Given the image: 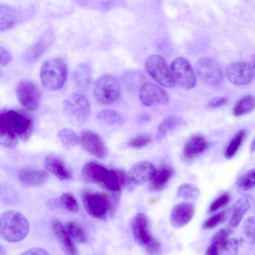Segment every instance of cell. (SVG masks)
Here are the masks:
<instances>
[{
  "label": "cell",
  "instance_id": "cell-1",
  "mask_svg": "<svg viewBox=\"0 0 255 255\" xmlns=\"http://www.w3.org/2000/svg\"><path fill=\"white\" fill-rule=\"evenodd\" d=\"M34 123L25 112L12 109H0V145L13 149L18 139L27 140L31 136Z\"/></svg>",
  "mask_w": 255,
  "mask_h": 255
},
{
  "label": "cell",
  "instance_id": "cell-2",
  "mask_svg": "<svg viewBox=\"0 0 255 255\" xmlns=\"http://www.w3.org/2000/svg\"><path fill=\"white\" fill-rule=\"evenodd\" d=\"M119 195H108L90 190L82 191L81 198L84 209L91 216L106 221L110 214L116 210L118 203Z\"/></svg>",
  "mask_w": 255,
  "mask_h": 255
},
{
  "label": "cell",
  "instance_id": "cell-3",
  "mask_svg": "<svg viewBox=\"0 0 255 255\" xmlns=\"http://www.w3.org/2000/svg\"><path fill=\"white\" fill-rule=\"evenodd\" d=\"M30 229L28 220L20 212L8 210L0 214V237L10 243L24 239Z\"/></svg>",
  "mask_w": 255,
  "mask_h": 255
},
{
  "label": "cell",
  "instance_id": "cell-4",
  "mask_svg": "<svg viewBox=\"0 0 255 255\" xmlns=\"http://www.w3.org/2000/svg\"><path fill=\"white\" fill-rule=\"evenodd\" d=\"M67 76L65 61L59 57L45 60L42 64L40 76L43 87L49 91H56L64 85Z\"/></svg>",
  "mask_w": 255,
  "mask_h": 255
},
{
  "label": "cell",
  "instance_id": "cell-5",
  "mask_svg": "<svg viewBox=\"0 0 255 255\" xmlns=\"http://www.w3.org/2000/svg\"><path fill=\"white\" fill-rule=\"evenodd\" d=\"M93 95L98 102L109 105L115 103L121 94V84L117 78L111 74H104L95 81Z\"/></svg>",
  "mask_w": 255,
  "mask_h": 255
},
{
  "label": "cell",
  "instance_id": "cell-6",
  "mask_svg": "<svg viewBox=\"0 0 255 255\" xmlns=\"http://www.w3.org/2000/svg\"><path fill=\"white\" fill-rule=\"evenodd\" d=\"M64 112L79 124H84L91 114V106L88 99L80 93H73L64 100Z\"/></svg>",
  "mask_w": 255,
  "mask_h": 255
},
{
  "label": "cell",
  "instance_id": "cell-7",
  "mask_svg": "<svg viewBox=\"0 0 255 255\" xmlns=\"http://www.w3.org/2000/svg\"><path fill=\"white\" fill-rule=\"evenodd\" d=\"M145 67L152 79L161 85L168 88L175 86L176 83L170 67L161 56L150 55L145 60Z\"/></svg>",
  "mask_w": 255,
  "mask_h": 255
},
{
  "label": "cell",
  "instance_id": "cell-8",
  "mask_svg": "<svg viewBox=\"0 0 255 255\" xmlns=\"http://www.w3.org/2000/svg\"><path fill=\"white\" fill-rule=\"evenodd\" d=\"M170 69L176 83L187 89L193 88L196 85L197 78L189 62L185 58L174 59Z\"/></svg>",
  "mask_w": 255,
  "mask_h": 255
},
{
  "label": "cell",
  "instance_id": "cell-9",
  "mask_svg": "<svg viewBox=\"0 0 255 255\" xmlns=\"http://www.w3.org/2000/svg\"><path fill=\"white\" fill-rule=\"evenodd\" d=\"M16 92L20 104L28 110H34L39 106L42 92L39 88L33 82L23 80L18 83Z\"/></svg>",
  "mask_w": 255,
  "mask_h": 255
},
{
  "label": "cell",
  "instance_id": "cell-10",
  "mask_svg": "<svg viewBox=\"0 0 255 255\" xmlns=\"http://www.w3.org/2000/svg\"><path fill=\"white\" fill-rule=\"evenodd\" d=\"M79 143L87 152L97 158L105 159L109 154L108 149L102 137L92 130L84 129L80 132Z\"/></svg>",
  "mask_w": 255,
  "mask_h": 255
},
{
  "label": "cell",
  "instance_id": "cell-11",
  "mask_svg": "<svg viewBox=\"0 0 255 255\" xmlns=\"http://www.w3.org/2000/svg\"><path fill=\"white\" fill-rule=\"evenodd\" d=\"M195 70L198 76L209 85H218L223 78V72L220 66L209 57L199 59L195 65Z\"/></svg>",
  "mask_w": 255,
  "mask_h": 255
},
{
  "label": "cell",
  "instance_id": "cell-12",
  "mask_svg": "<svg viewBox=\"0 0 255 255\" xmlns=\"http://www.w3.org/2000/svg\"><path fill=\"white\" fill-rule=\"evenodd\" d=\"M254 66L246 61H239L230 64L225 69L229 81L236 85H245L250 83L254 77Z\"/></svg>",
  "mask_w": 255,
  "mask_h": 255
},
{
  "label": "cell",
  "instance_id": "cell-13",
  "mask_svg": "<svg viewBox=\"0 0 255 255\" xmlns=\"http://www.w3.org/2000/svg\"><path fill=\"white\" fill-rule=\"evenodd\" d=\"M112 170L99 162L92 161L83 167L81 178L85 182L96 183L104 188L111 175Z\"/></svg>",
  "mask_w": 255,
  "mask_h": 255
},
{
  "label": "cell",
  "instance_id": "cell-14",
  "mask_svg": "<svg viewBox=\"0 0 255 255\" xmlns=\"http://www.w3.org/2000/svg\"><path fill=\"white\" fill-rule=\"evenodd\" d=\"M139 99L146 106L165 105L169 101L167 92L160 86L152 83H145L140 88Z\"/></svg>",
  "mask_w": 255,
  "mask_h": 255
},
{
  "label": "cell",
  "instance_id": "cell-15",
  "mask_svg": "<svg viewBox=\"0 0 255 255\" xmlns=\"http://www.w3.org/2000/svg\"><path fill=\"white\" fill-rule=\"evenodd\" d=\"M131 229L136 242L141 246L145 247L153 238L149 220L143 213L135 215L131 223Z\"/></svg>",
  "mask_w": 255,
  "mask_h": 255
},
{
  "label": "cell",
  "instance_id": "cell-16",
  "mask_svg": "<svg viewBox=\"0 0 255 255\" xmlns=\"http://www.w3.org/2000/svg\"><path fill=\"white\" fill-rule=\"evenodd\" d=\"M195 212L194 205L190 202H182L172 208L170 214V223L175 228H181L187 224Z\"/></svg>",
  "mask_w": 255,
  "mask_h": 255
},
{
  "label": "cell",
  "instance_id": "cell-17",
  "mask_svg": "<svg viewBox=\"0 0 255 255\" xmlns=\"http://www.w3.org/2000/svg\"><path fill=\"white\" fill-rule=\"evenodd\" d=\"M52 229L63 251L67 255H76L78 252L74 240L69 235L66 227L59 220L52 223Z\"/></svg>",
  "mask_w": 255,
  "mask_h": 255
},
{
  "label": "cell",
  "instance_id": "cell-18",
  "mask_svg": "<svg viewBox=\"0 0 255 255\" xmlns=\"http://www.w3.org/2000/svg\"><path fill=\"white\" fill-rule=\"evenodd\" d=\"M155 169V167L152 163L141 161L134 164L128 174L133 185H139L149 181Z\"/></svg>",
  "mask_w": 255,
  "mask_h": 255
},
{
  "label": "cell",
  "instance_id": "cell-19",
  "mask_svg": "<svg viewBox=\"0 0 255 255\" xmlns=\"http://www.w3.org/2000/svg\"><path fill=\"white\" fill-rule=\"evenodd\" d=\"M44 166L48 172L60 180H67L72 178L71 171L66 166L62 157L58 155H47L44 159Z\"/></svg>",
  "mask_w": 255,
  "mask_h": 255
},
{
  "label": "cell",
  "instance_id": "cell-20",
  "mask_svg": "<svg viewBox=\"0 0 255 255\" xmlns=\"http://www.w3.org/2000/svg\"><path fill=\"white\" fill-rule=\"evenodd\" d=\"M174 173L172 166L162 164L155 168L154 172L149 180V190L151 192H157L164 189Z\"/></svg>",
  "mask_w": 255,
  "mask_h": 255
},
{
  "label": "cell",
  "instance_id": "cell-21",
  "mask_svg": "<svg viewBox=\"0 0 255 255\" xmlns=\"http://www.w3.org/2000/svg\"><path fill=\"white\" fill-rule=\"evenodd\" d=\"M49 176L47 170L34 167L22 168L18 172L19 179L28 186H41L47 181Z\"/></svg>",
  "mask_w": 255,
  "mask_h": 255
},
{
  "label": "cell",
  "instance_id": "cell-22",
  "mask_svg": "<svg viewBox=\"0 0 255 255\" xmlns=\"http://www.w3.org/2000/svg\"><path fill=\"white\" fill-rule=\"evenodd\" d=\"M92 69L88 62L79 64L72 74V79L77 88L81 92H86L90 85Z\"/></svg>",
  "mask_w": 255,
  "mask_h": 255
},
{
  "label": "cell",
  "instance_id": "cell-23",
  "mask_svg": "<svg viewBox=\"0 0 255 255\" xmlns=\"http://www.w3.org/2000/svg\"><path fill=\"white\" fill-rule=\"evenodd\" d=\"M208 145V141L204 136L200 134L193 135L185 143L183 154L186 158L192 159L205 152Z\"/></svg>",
  "mask_w": 255,
  "mask_h": 255
},
{
  "label": "cell",
  "instance_id": "cell-24",
  "mask_svg": "<svg viewBox=\"0 0 255 255\" xmlns=\"http://www.w3.org/2000/svg\"><path fill=\"white\" fill-rule=\"evenodd\" d=\"M253 202L254 198L250 194H244L240 197L233 207L232 216L229 222L231 227H237L239 225Z\"/></svg>",
  "mask_w": 255,
  "mask_h": 255
},
{
  "label": "cell",
  "instance_id": "cell-25",
  "mask_svg": "<svg viewBox=\"0 0 255 255\" xmlns=\"http://www.w3.org/2000/svg\"><path fill=\"white\" fill-rule=\"evenodd\" d=\"M22 19L20 11L14 7L0 4V31L14 27Z\"/></svg>",
  "mask_w": 255,
  "mask_h": 255
},
{
  "label": "cell",
  "instance_id": "cell-26",
  "mask_svg": "<svg viewBox=\"0 0 255 255\" xmlns=\"http://www.w3.org/2000/svg\"><path fill=\"white\" fill-rule=\"evenodd\" d=\"M230 229H221L213 237L210 244L205 251V255H215L221 254L227 244L230 235Z\"/></svg>",
  "mask_w": 255,
  "mask_h": 255
},
{
  "label": "cell",
  "instance_id": "cell-27",
  "mask_svg": "<svg viewBox=\"0 0 255 255\" xmlns=\"http://www.w3.org/2000/svg\"><path fill=\"white\" fill-rule=\"evenodd\" d=\"M125 87L129 91L139 90L145 83L144 77L142 72L136 70H128L125 71L122 77Z\"/></svg>",
  "mask_w": 255,
  "mask_h": 255
},
{
  "label": "cell",
  "instance_id": "cell-28",
  "mask_svg": "<svg viewBox=\"0 0 255 255\" xmlns=\"http://www.w3.org/2000/svg\"><path fill=\"white\" fill-rule=\"evenodd\" d=\"M97 120L110 126H121L124 123V119L119 112L113 110H104L96 115Z\"/></svg>",
  "mask_w": 255,
  "mask_h": 255
},
{
  "label": "cell",
  "instance_id": "cell-29",
  "mask_svg": "<svg viewBox=\"0 0 255 255\" xmlns=\"http://www.w3.org/2000/svg\"><path fill=\"white\" fill-rule=\"evenodd\" d=\"M255 100L252 95H246L240 99L234 105L233 114L235 117L244 116L251 112L255 108Z\"/></svg>",
  "mask_w": 255,
  "mask_h": 255
},
{
  "label": "cell",
  "instance_id": "cell-30",
  "mask_svg": "<svg viewBox=\"0 0 255 255\" xmlns=\"http://www.w3.org/2000/svg\"><path fill=\"white\" fill-rule=\"evenodd\" d=\"M246 135L245 129L239 130L231 139L224 151V156L227 159H231L238 151Z\"/></svg>",
  "mask_w": 255,
  "mask_h": 255
},
{
  "label": "cell",
  "instance_id": "cell-31",
  "mask_svg": "<svg viewBox=\"0 0 255 255\" xmlns=\"http://www.w3.org/2000/svg\"><path fill=\"white\" fill-rule=\"evenodd\" d=\"M72 239L76 242L83 244L87 242L88 237L84 228L74 221H69L66 226Z\"/></svg>",
  "mask_w": 255,
  "mask_h": 255
},
{
  "label": "cell",
  "instance_id": "cell-32",
  "mask_svg": "<svg viewBox=\"0 0 255 255\" xmlns=\"http://www.w3.org/2000/svg\"><path fill=\"white\" fill-rule=\"evenodd\" d=\"M57 136L62 143L66 147H73L79 143V136L70 128L60 130L57 133Z\"/></svg>",
  "mask_w": 255,
  "mask_h": 255
},
{
  "label": "cell",
  "instance_id": "cell-33",
  "mask_svg": "<svg viewBox=\"0 0 255 255\" xmlns=\"http://www.w3.org/2000/svg\"><path fill=\"white\" fill-rule=\"evenodd\" d=\"M200 194L199 188L193 184L184 183L177 189V196L185 200L197 198Z\"/></svg>",
  "mask_w": 255,
  "mask_h": 255
},
{
  "label": "cell",
  "instance_id": "cell-34",
  "mask_svg": "<svg viewBox=\"0 0 255 255\" xmlns=\"http://www.w3.org/2000/svg\"><path fill=\"white\" fill-rule=\"evenodd\" d=\"M255 184V169L252 168L241 176L237 183V188L242 191H247L254 187Z\"/></svg>",
  "mask_w": 255,
  "mask_h": 255
},
{
  "label": "cell",
  "instance_id": "cell-35",
  "mask_svg": "<svg viewBox=\"0 0 255 255\" xmlns=\"http://www.w3.org/2000/svg\"><path fill=\"white\" fill-rule=\"evenodd\" d=\"M60 205L68 211L75 213L79 211V205L75 197L71 193H64L59 199Z\"/></svg>",
  "mask_w": 255,
  "mask_h": 255
},
{
  "label": "cell",
  "instance_id": "cell-36",
  "mask_svg": "<svg viewBox=\"0 0 255 255\" xmlns=\"http://www.w3.org/2000/svg\"><path fill=\"white\" fill-rule=\"evenodd\" d=\"M231 195L228 192H225L216 197L210 204L208 212L213 213L226 206L231 200Z\"/></svg>",
  "mask_w": 255,
  "mask_h": 255
},
{
  "label": "cell",
  "instance_id": "cell-37",
  "mask_svg": "<svg viewBox=\"0 0 255 255\" xmlns=\"http://www.w3.org/2000/svg\"><path fill=\"white\" fill-rule=\"evenodd\" d=\"M180 123L179 119L175 116H169L165 118L158 128V135L162 136L174 129Z\"/></svg>",
  "mask_w": 255,
  "mask_h": 255
},
{
  "label": "cell",
  "instance_id": "cell-38",
  "mask_svg": "<svg viewBox=\"0 0 255 255\" xmlns=\"http://www.w3.org/2000/svg\"><path fill=\"white\" fill-rule=\"evenodd\" d=\"M227 211L223 210L210 216L204 222L202 228L204 230H210L217 227L225 220Z\"/></svg>",
  "mask_w": 255,
  "mask_h": 255
},
{
  "label": "cell",
  "instance_id": "cell-39",
  "mask_svg": "<svg viewBox=\"0 0 255 255\" xmlns=\"http://www.w3.org/2000/svg\"><path fill=\"white\" fill-rule=\"evenodd\" d=\"M151 141L150 136L141 134L130 138L128 142V145L132 148L140 149L148 144Z\"/></svg>",
  "mask_w": 255,
  "mask_h": 255
},
{
  "label": "cell",
  "instance_id": "cell-40",
  "mask_svg": "<svg viewBox=\"0 0 255 255\" xmlns=\"http://www.w3.org/2000/svg\"><path fill=\"white\" fill-rule=\"evenodd\" d=\"M48 45V43L45 38L40 39L31 48L30 51L31 55L34 58L40 56L45 51Z\"/></svg>",
  "mask_w": 255,
  "mask_h": 255
},
{
  "label": "cell",
  "instance_id": "cell-41",
  "mask_svg": "<svg viewBox=\"0 0 255 255\" xmlns=\"http://www.w3.org/2000/svg\"><path fill=\"white\" fill-rule=\"evenodd\" d=\"M243 227L245 236L247 238L252 239L253 243H254L255 232V221L254 216H251L245 220L243 225Z\"/></svg>",
  "mask_w": 255,
  "mask_h": 255
},
{
  "label": "cell",
  "instance_id": "cell-42",
  "mask_svg": "<svg viewBox=\"0 0 255 255\" xmlns=\"http://www.w3.org/2000/svg\"><path fill=\"white\" fill-rule=\"evenodd\" d=\"M239 241L237 239H229L222 254L236 255L238 254Z\"/></svg>",
  "mask_w": 255,
  "mask_h": 255
},
{
  "label": "cell",
  "instance_id": "cell-43",
  "mask_svg": "<svg viewBox=\"0 0 255 255\" xmlns=\"http://www.w3.org/2000/svg\"><path fill=\"white\" fill-rule=\"evenodd\" d=\"M145 247L147 253L150 255L159 254L161 251L160 243L154 238Z\"/></svg>",
  "mask_w": 255,
  "mask_h": 255
},
{
  "label": "cell",
  "instance_id": "cell-44",
  "mask_svg": "<svg viewBox=\"0 0 255 255\" xmlns=\"http://www.w3.org/2000/svg\"><path fill=\"white\" fill-rule=\"evenodd\" d=\"M11 60L10 53L5 48L0 47V66H6Z\"/></svg>",
  "mask_w": 255,
  "mask_h": 255
},
{
  "label": "cell",
  "instance_id": "cell-45",
  "mask_svg": "<svg viewBox=\"0 0 255 255\" xmlns=\"http://www.w3.org/2000/svg\"><path fill=\"white\" fill-rule=\"evenodd\" d=\"M228 100V99L226 97L216 98L209 102L208 107L212 109L218 108L225 105Z\"/></svg>",
  "mask_w": 255,
  "mask_h": 255
},
{
  "label": "cell",
  "instance_id": "cell-46",
  "mask_svg": "<svg viewBox=\"0 0 255 255\" xmlns=\"http://www.w3.org/2000/svg\"><path fill=\"white\" fill-rule=\"evenodd\" d=\"M21 255H48L49 254L44 249L41 248H33L26 250L23 252Z\"/></svg>",
  "mask_w": 255,
  "mask_h": 255
},
{
  "label": "cell",
  "instance_id": "cell-47",
  "mask_svg": "<svg viewBox=\"0 0 255 255\" xmlns=\"http://www.w3.org/2000/svg\"><path fill=\"white\" fill-rule=\"evenodd\" d=\"M150 120V116L146 113L140 114L137 118V121L140 123H146Z\"/></svg>",
  "mask_w": 255,
  "mask_h": 255
},
{
  "label": "cell",
  "instance_id": "cell-48",
  "mask_svg": "<svg viewBox=\"0 0 255 255\" xmlns=\"http://www.w3.org/2000/svg\"><path fill=\"white\" fill-rule=\"evenodd\" d=\"M6 254V250L5 248L0 244V255H4Z\"/></svg>",
  "mask_w": 255,
  "mask_h": 255
},
{
  "label": "cell",
  "instance_id": "cell-49",
  "mask_svg": "<svg viewBox=\"0 0 255 255\" xmlns=\"http://www.w3.org/2000/svg\"><path fill=\"white\" fill-rule=\"evenodd\" d=\"M251 150L253 152L255 150V140L254 139L251 144Z\"/></svg>",
  "mask_w": 255,
  "mask_h": 255
}]
</instances>
